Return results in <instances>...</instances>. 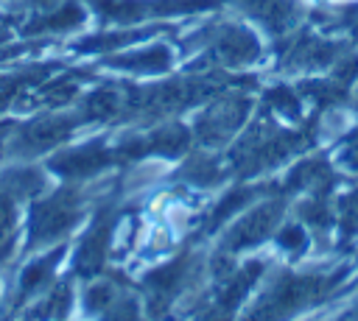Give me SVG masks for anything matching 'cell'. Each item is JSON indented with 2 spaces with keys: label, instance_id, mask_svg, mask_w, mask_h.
<instances>
[{
  "label": "cell",
  "instance_id": "3957f363",
  "mask_svg": "<svg viewBox=\"0 0 358 321\" xmlns=\"http://www.w3.org/2000/svg\"><path fill=\"white\" fill-rule=\"evenodd\" d=\"M350 321H358V307L352 310V315H350Z\"/></svg>",
  "mask_w": 358,
  "mask_h": 321
},
{
  "label": "cell",
  "instance_id": "6da1fadb",
  "mask_svg": "<svg viewBox=\"0 0 358 321\" xmlns=\"http://www.w3.org/2000/svg\"><path fill=\"white\" fill-rule=\"evenodd\" d=\"M338 226H341V237L344 240L358 237V190L347 193L338 201Z\"/></svg>",
  "mask_w": 358,
  "mask_h": 321
},
{
  "label": "cell",
  "instance_id": "7a4b0ae2",
  "mask_svg": "<svg viewBox=\"0 0 358 321\" xmlns=\"http://www.w3.org/2000/svg\"><path fill=\"white\" fill-rule=\"evenodd\" d=\"M305 243H308V234H305L302 226H288V229H282V234H280V246L288 248V251H302Z\"/></svg>",
  "mask_w": 358,
  "mask_h": 321
}]
</instances>
